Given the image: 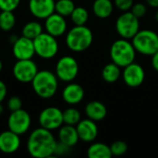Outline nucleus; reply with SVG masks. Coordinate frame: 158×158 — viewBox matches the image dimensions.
<instances>
[{
	"mask_svg": "<svg viewBox=\"0 0 158 158\" xmlns=\"http://www.w3.org/2000/svg\"><path fill=\"white\" fill-rule=\"evenodd\" d=\"M131 11L134 16L140 19L145 16L147 12V7L143 3H136V4H133V6L131 8Z\"/></svg>",
	"mask_w": 158,
	"mask_h": 158,
	"instance_id": "nucleus-31",
	"label": "nucleus"
},
{
	"mask_svg": "<svg viewBox=\"0 0 158 158\" xmlns=\"http://www.w3.org/2000/svg\"><path fill=\"white\" fill-rule=\"evenodd\" d=\"M81 119V112L74 107H69L63 111V121L64 124L76 126Z\"/></svg>",
	"mask_w": 158,
	"mask_h": 158,
	"instance_id": "nucleus-28",
	"label": "nucleus"
},
{
	"mask_svg": "<svg viewBox=\"0 0 158 158\" xmlns=\"http://www.w3.org/2000/svg\"><path fill=\"white\" fill-rule=\"evenodd\" d=\"M116 31L123 39H132L140 31L139 18L134 16L131 11L122 12L116 20Z\"/></svg>",
	"mask_w": 158,
	"mask_h": 158,
	"instance_id": "nucleus-6",
	"label": "nucleus"
},
{
	"mask_svg": "<svg viewBox=\"0 0 158 158\" xmlns=\"http://www.w3.org/2000/svg\"><path fill=\"white\" fill-rule=\"evenodd\" d=\"M152 66L154 69L158 72V51L152 56Z\"/></svg>",
	"mask_w": 158,
	"mask_h": 158,
	"instance_id": "nucleus-36",
	"label": "nucleus"
},
{
	"mask_svg": "<svg viewBox=\"0 0 158 158\" xmlns=\"http://www.w3.org/2000/svg\"><path fill=\"white\" fill-rule=\"evenodd\" d=\"M62 98L64 102L69 105H77L83 100L84 90L78 83H69L64 88L62 92Z\"/></svg>",
	"mask_w": 158,
	"mask_h": 158,
	"instance_id": "nucleus-18",
	"label": "nucleus"
},
{
	"mask_svg": "<svg viewBox=\"0 0 158 158\" xmlns=\"http://www.w3.org/2000/svg\"><path fill=\"white\" fill-rule=\"evenodd\" d=\"M20 146L19 135L10 130L0 133V151L4 154H14Z\"/></svg>",
	"mask_w": 158,
	"mask_h": 158,
	"instance_id": "nucleus-17",
	"label": "nucleus"
},
{
	"mask_svg": "<svg viewBox=\"0 0 158 158\" xmlns=\"http://www.w3.org/2000/svg\"><path fill=\"white\" fill-rule=\"evenodd\" d=\"M75 7V4L72 0H57L55 5V12L63 17H68L70 16Z\"/></svg>",
	"mask_w": 158,
	"mask_h": 158,
	"instance_id": "nucleus-27",
	"label": "nucleus"
},
{
	"mask_svg": "<svg viewBox=\"0 0 158 158\" xmlns=\"http://www.w3.org/2000/svg\"><path fill=\"white\" fill-rule=\"evenodd\" d=\"M146 3L153 7L158 8V0H146Z\"/></svg>",
	"mask_w": 158,
	"mask_h": 158,
	"instance_id": "nucleus-37",
	"label": "nucleus"
},
{
	"mask_svg": "<svg viewBox=\"0 0 158 158\" xmlns=\"http://www.w3.org/2000/svg\"><path fill=\"white\" fill-rule=\"evenodd\" d=\"M136 52L152 56L158 51V34L152 30H140L131 39Z\"/></svg>",
	"mask_w": 158,
	"mask_h": 158,
	"instance_id": "nucleus-5",
	"label": "nucleus"
},
{
	"mask_svg": "<svg viewBox=\"0 0 158 158\" xmlns=\"http://www.w3.org/2000/svg\"><path fill=\"white\" fill-rule=\"evenodd\" d=\"M31 87L33 92L43 99H49L53 97L58 88V78L56 75L49 70L38 71L31 81Z\"/></svg>",
	"mask_w": 158,
	"mask_h": 158,
	"instance_id": "nucleus-2",
	"label": "nucleus"
},
{
	"mask_svg": "<svg viewBox=\"0 0 158 158\" xmlns=\"http://www.w3.org/2000/svg\"><path fill=\"white\" fill-rule=\"evenodd\" d=\"M20 0H0L1 11H14L19 5Z\"/></svg>",
	"mask_w": 158,
	"mask_h": 158,
	"instance_id": "nucleus-30",
	"label": "nucleus"
},
{
	"mask_svg": "<svg viewBox=\"0 0 158 158\" xmlns=\"http://www.w3.org/2000/svg\"><path fill=\"white\" fill-rule=\"evenodd\" d=\"M136 56V50L131 42L127 39H118L115 41L110 47V57L112 62L125 68L126 66L134 62Z\"/></svg>",
	"mask_w": 158,
	"mask_h": 158,
	"instance_id": "nucleus-4",
	"label": "nucleus"
},
{
	"mask_svg": "<svg viewBox=\"0 0 158 158\" xmlns=\"http://www.w3.org/2000/svg\"><path fill=\"white\" fill-rule=\"evenodd\" d=\"M44 28L47 33L55 37H59L65 34L67 31L68 24L65 17L59 15L56 12H54L45 19Z\"/></svg>",
	"mask_w": 158,
	"mask_h": 158,
	"instance_id": "nucleus-14",
	"label": "nucleus"
},
{
	"mask_svg": "<svg viewBox=\"0 0 158 158\" xmlns=\"http://www.w3.org/2000/svg\"><path fill=\"white\" fill-rule=\"evenodd\" d=\"M114 5L118 10L125 12L131 10L133 6V0H114Z\"/></svg>",
	"mask_w": 158,
	"mask_h": 158,
	"instance_id": "nucleus-32",
	"label": "nucleus"
},
{
	"mask_svg": "<svg viewBox=\"0 0 158 158\" xmlns=\"http://www.w3.org/2000/svg\"><path fill=\"white\" fill-rule=\"evenodd\" d=\"M87 156L89 158H111L113 156L110 146L103 143H95L89 146Z\"/></svg>",
	"mask_w": 158,
	"mask_h": 158,
	"instance_id": "nucleus-22",
	"label": "nucleus"
},
{
	"mask_svg": "<svg viewBox=\"0 0 158 158\" xmlns=\"http://www.w3.org/2000/svg\"><path fill=\"white\" fill-rule=\"evenodd\" d=\"M114 10V4L111 0H94L93 4V12L99 19L109 18Z\"/></svg>",
	"mask_w": 158,
	"mask_h": 158,
	"instance_id": "nucleus-21",
	"label": "nucleus"
},
{
	"mask_svg": "<svg viewBox=\"0 0 158 158\" xmlns=\"http://www.w3.org/2000/svg\"><path fill=\"white\" fill-rule=\"evenodd\" d=\"M12 52L14 56L18 60L23 59H31L35 55V49L33 44V40L27 38L25 36H21L16 39L13 43Z\"/></svg>",
	"mask_w": 158,
	"mask_h": 158,
	"instance_id": "nucleus-13",
	"label": "nucleus"
},
{
	"mask_svg": "<svg viewBox=\"0 0 158 158\" xmlns=\"http://www.w3.org/2000/svg\"><path fill=\"white\" fill-rule=\"evenodd\" d=\"M31 123V118L30 114L22 108L16 111H11V114L7 119L8 130L19 134V136L29 131Z\"/></svg>",
	"mask_w": 158,
	"mask_h": 158,
	"instance_id": "nucleus-9",
	"label": "nucleus"
},
{
	"mask_svg": "<svg viewBox=\"0 0 158 158\" xmlns=\"http://www.w3.org/2000/svg\"><path fill=\"white\" fill-rule=\"evenodd\" d=\"M55 0H30L29 9L35 18L45 19L55 12Z\"/></svg>",
	"mask_w": 158,
	"mask_h": 158,
	"instance_id": "nucleus-15",
	"label": "nucleus"
},
{
	"mask_svg": "<svg viewBox=\"0 0 158 158\" xmlns=\"http://www.w3.org/2000/svg\"><path fill=\"white\" fill-rule=\"evenodd\" d=\"M6 92H7V89H6V85L5 84L4 81H2L0 80V103H2L4 101V99L6 98Z\"/></svg>",
	"mask_w": 158,
	"mask_h": 158,
	"instance_id": "nucleus-35",
	"label": "nucleus"
},
{
	"mask_svg": "<svg viewBox=\"0 0 158 158\" xmlns=\"http://www.w3.org/2000/svg\"><path fill=\"white\" fill-rule=\"evenodd\" d=\"M79 73V64L77 60L70 56H65L59 58L56 65V75L58 80L70 82L76 79Z\"/></svg>",
	"mask_w": 158,
	"mask_h": 158,
	"instance_id": "nucleus-8",
	"label": "nucleus"
},
{
	"mask_svg": "<svg viewBox=\"0 0 158 158\" xmlns=\"http://www.w3.org/2000/svg\"><path fill=\"white\" fill-rule=\"evenodd\" d=\"M2 69H3V63H2V61H1V59H0V72H1Z\"/></svg>",
	"mask_w": 158,
	"mask_h": 158,
	"instance_id": "nucleus-40",
	"label": "nucleus"
},
{
	"mask_svg": "<svg viewBox=\"0 0 158 158\" xmlns=\"http://www.w3.org/2000/svg\"><path fill=\"white\" fill-rule=\"evenodd\" d=\"M78 135L81 141L85 143L94 142L98 135V127L96 122L90 119H81V121L76 125Z\"/></svg>",
	"mask_w": 158,
	"mask_h": 158,
	"instance_id": "nucleus-16",
	"label": "nucleus"
},
{
	"mask_svg": "<svg viewBox=\"0 0 158 158\" xmlns=\"http://www.w3.org/2000/svg\"><path fill=\"white\" fill-rule=\"evenodd\" d=\"M121 68L114 62L106 64L102 69V78L108 83L116 82L121 76Z\"/></svg>",
	"mask_w": 158,
	"mask_h": 158,
	"instance_id": "nucleus-23",
	"label": "nucleus"
},
{
	"mask_svg": "<svg viewBox=\"0 0 158 158\" xmlns=\"http://www.w3.org/2000/svg\"><path fill=\"white\" fill-rule=\"evenodd\" d=\"M56 143L51 131L41 127L30 134L27 141V151L32 157H50L54 156Z\"/></svg>",
	"mask_w": 158,
	"mask_h": 158,
	"instance_id": "nucleus-1",
	"label": "nucleus"
},
{
	"mask_svg": "<svg viewBox=\"0 0 158 158\" xmlns=\"http://www.w3.org/2000/svg\"><path fill=\"white\" fill-rule=\"evenodd\" d=\"M16 24V18L13 11H1L0 13V29L4 31H11Z\"/></svg>",
	"mask_w": 158,
	"mask_h": 158,
	"instance_id": "nucleus-26",
	"label": "nucleus"
},
{
	"mask_svg": "<svg viewBox=\"0 0 158 158\" xmlns=\"http://www.w3.org/2000/svg\"><path fill=\"white\" fill-rule=\"evenodd\" d=\"M56 38L47 32H42L33 39L35 54L44 59H50L56 56L58 52V43Z\"/></svg>",
	"mask_w": 158,
	"mask_h": 158,
	"instance_id": "nucleus-7",
	"label": "nucleus"
},
{
	"mask_svg": "<svg viewBox=\"0 0 158 158\" xmlns=\"http://www.w3.org/2000/svg\"><path fill=\"white\" fill-rule=\"evenodd\" d=\"M43 32V26L38 21L27 22L22 28V35L31 40L35 39Z\"/></svg>",
	"mask_w": 158,
	"mask_h": 158,
	"instance_id": "nucleus-24",
	"label": "nucleus"
},
{
	"mask_svg": "<svg viewBox=\"0 0 158 158\" xmlns=\"http://www.w3.org/2000/svg\"><path fill=\"white\" fill-rule=\"evenodd\" d=\"M39 123L42 128L51 131L57 130L64 124L63 112L56 106L46 107L39 115Z\"/></svg>",
	"mask_w": 158,
	"mask_h": 158,
	"instance_id": "nucleus-10",
	"label": "nucleus"
},
{
	"mask_svg": "<svg viewBox=\"0 0 158 158\" xmlns=\"http://www.w3.org/2000/svg\"><path fill=\"white\" fill-rule=\"evenodd\" d=\"M38 71L36 63L31 59L18 60L13 66V75L15 79L22 83L31 82Z\"/></svg>",
	"mask_w": 158,
	"mask_h": 158,
	"instance_id": "nucleus-11",
	"label": "nucleus"
},
{
	"mask_svg": "<svg viewBox=\"0 0 158 158\" xmlns=\"http://www.w3.org/2000/svg\"><path fill=\"white\" fill-rule=\"evenodd\" d=\"M123 69L122 78L127 86L136 88L143 83L145 80V71L140 64L132 62Z\"/></svg>",
	"mask_w": 158,
	"mask_h": 158,
	"instance_id": "nucleus-12",
	"label": "nucleus"
},
{
	"mask_svg": "<svg viewBox=\"0 0 158 158\" xmlns=\"http://www.w3.org/2000/svg\"><path fill=\"white\" fill-rule=\"evenodd\" d=\"M70 19L72 22L77 26L85 25L89 19L88 10L82 6H76L70 14Z\"/></svg>",
	"mask_w": 158,
	"mask_h": 158,
	"instance_id": "nucleus-25",
	"label": "nucleus"
},
{
	"mask_svg": "<svg viewBox=\"0 0 158 158\" xmlns=\"http://www.w3.org/2000/svg\"><path fill=\"white\" fill-rule=\"evenodd\" d=\"M94 34L85 25H75L66 35V44L73 52L80 53L87 50L93 44Z\"/></svg>",
	"mask_w": 158,
	"mask_h": 158,
	"instance_id": "nucleus-3",
	"label": "nucleus"
},
{
	"mask_svg": "<svg viewBox=\"0 0 158 158\" xmlns=\"http://www.w3.org/2000/svg\"><path fill=\"white\" fill-rule=\"evenodd\" d=\"M85 114L88 118L97 122L103 120L107 115L106 106L99 101L89 102L85 106Z\"/></svg>",
	"mask_w": 158,
	"mask_h": 158,
	"instance_id": "nucleus-20",
	"label": "nucleus"
},
{
	"mask_svg": "<svg viewBox=\"0 0 158 158\" xmlns=\"http://www.w3.org/2000/svg\"><path fill=\"white\" fill-rule=\"evenodd\" d=\"M155 19H156V20L158 21V10L156 12V15H155Z\"/></svg>",
	"mask_w": 158,
	"mask_h": 158,
	"instance_id": "nucleus-39",
	"label": "nucleus"
},
{
	"mask_svg": "<svg viewBox=\"0 0 158 158\" xmlns=\"http://www.w3.org/2000/svg\"><path fill=\"white\" fill-rule=\"evenodd\" d=\"M110 150H111L112 156H120L127 153L128 144L123 141H116L110 145Z\"/></svg>",
	"mask_w": 158,
	"mask_h": 158,
	"instance_id": "nucleus-29",
	"label": "nucleus"
},
{
	"mask_svg": "<svg viewBox=\"0 0 158 158\" xmlns=\"http://www.w3.org/2000/svg\"><path fill=\"white\" fill-rule=\"evenodd\" d=\"M70 148L71 147L66 145L65 143H63L61 142H58V143H56L54 155L55 156H64V155H66V154L69 153V151Z\"/></svg>",
	"mask_w": 158,
	"mask_h": 158,
	"instance_id": "nucleus-34",
	"label": "nucleus"
},
{
	"mask_svg": "<svg viewBox=\"0 0 158 158\" xmlns=\"http://www.w3.org/2000/svg\"><path fill=\"white\" fill-rule=\"evenodd\" d=\"M4 113V106H2V104L0 103V116Z\"/></svg>",
	"mask_w": 158,
	"mask_h": 158,
	"instance_id": "nucleus-38",
	"label": "nucleus"
},
{
	"mask_svg": "<svg viewBox=\"0 0 158 158\" xmlns=\"http://www.w3.org/2000/svg\"><path fill=\"white\" fill-rule=\"evenodd\" d=\"M58 139H59V142L65 143L66 145L69 147L75 146L80 140L76 127L72 125H68V124L62 125L59 128Z\"/></svg>",
	"mask_w": 158,
	"mask_h": 158,
	"instance_id": "nucleus-19",
	"label": "nucleus"
},
{
	"mask_svg": "<svg viewBox=\"0 0 158 158\" xmlns=\"http://www.w3.org/2000/svg\"><path fill=\"white\" fill-rule=\"evenodd\" d=\"M7 107L10 111H16L22 108V101L19 96H11L7 101Z\"/></svg>",
	"mask_w": 158,
	"mask_h": 158,
	"instance_id": "nucleus-33",
	"label": "nucleus"
}]
</instances>
